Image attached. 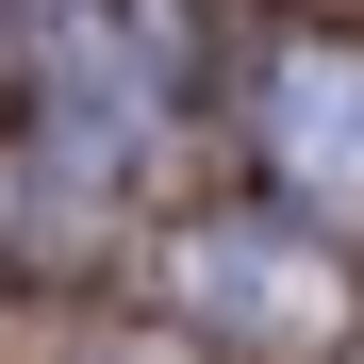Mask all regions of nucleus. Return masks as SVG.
Segmentation results:
<instances>
[{
    "instance_id": "nucleus-1",
    "label": "nucleus",
    "mask_w": 364,
    "mask_h": 364,
    "mask_svg": "<svg viewBox=\"0 0 364 364\" xmlns=\"http://www.w3.org/2000/svg\"><path fill=\"white\" fill-rule=\"evenodd\" d=\"M249 133H265V182H282V199L364 215V50H298Z\"/></svg>"
},
{
    "instance_id": "nucleus-2",
    "label": "nucleus",
    "mask_w": 364,
    "mask_h": 364,
    "mask_svg": "<svg viewBox=\"0 0 364 364\" xmlns=\"http://www.w3.org/2000/svg\"><path fill=\"white\" fill-rule=\"evenodd\" d=\"M182 282H199V298H215V315H282V348H298V331H315V315H331V282H315V265H298V249H282V232H199V249H182Z\"/></svg>"
}]
</instances>
